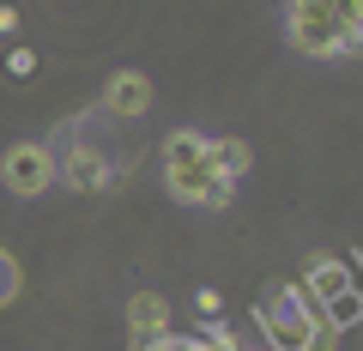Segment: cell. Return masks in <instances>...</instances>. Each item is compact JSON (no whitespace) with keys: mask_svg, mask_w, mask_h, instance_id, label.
<instances>
[{"mask_svg":"<svg viewBox=\"0 0 363 351\" xmlns=\"http://www.w3.org/2000/svg\"><path fill=\"white\" fill-rule=\"evenodd\" d=\"M291 43L315 61H339V55H363V30L345 25L333 0H291Z\"/></svg>","mask_w":363,"mask_h":351,"instance_id":"6da1fadb","label":"cell"},{"mask_svg":"<svg viewBox=\"0 0 363 351\" xmlns=\"http://www.w3.org/2000/svg\"><path fill=\"white\" fill-rule=\"evenodd\" d=\"M218 182V140L206 133H169L164 145V188L182 200V206H206V188Z\"/></svg>","mask_w":363,"mask_h":351,"instance_id":"7a4b0ae2","label":"cell"},{"mask_svg":"<svg viewBox=\"0 0 363 351\" xmlns=\"http://www.w3.org/2000/svg\"><path fill=\"white\" fill-rule=\"evenodd\" d=\"M255 321H260V333H267L272 351H309L321 303L309 297V285H285V291H272V297L255 303Z\"/></svg>","mask_w":363,"mask_h":351,"instance_id":"3957f363","label":"cell"},{"mask_svg":"<svg viewBox=\"0 0 363 351\" xmlns=\"http://www.w3.org/2000/svg\"><path fill=\"white\" fill-rule=\"evenodd\" d=\"M0 182L13 188V194L37 200V194H49V188L61 182V164H55L49 145H6V157H0Z\"/></svg>","mask_w":363,"mask_h":351,"instance_id":"277c9868","label":"cell"},{"mask_svg":"<svg viewBox=\"0 0 363 351\" xmlns=\"http://www.w3.org/2000/svg\"><path fill=\"white\" fill-rule=\"evenodd\" d=\"M303 285H309V297L321 303V309L333 315L339 327L357 315V297H351V279H345V260H333V255H309V267H303Z\"/></svg>","mask_w":363,"mask_h":351,"instance_id":"5b68a950","label":"cell"},{"mask_svg":"<svg viewBox=\"0 0 363 351\" xmlns=\"http://www.w3.org/2000/svg\"><path fill=\"white\" fill-rule=\"evenodd\" d=\"M61 164V182L73 188V194H104L109 182H116V164H109L104 152H91L85 140H67V157H55Z\"/></svg>","mask_w":363,"mask_h":351,"instance_id":"8992f818","label":"cell"},{"mask_svg":"<svg viewBox=\"0 0 363 351\" xmlns=\"http://www.w3.org/2000/svg\"><path fill=\"white\" fill-rule=\"evenodd\" d=\"M145 109H152V79H145V73L121 67V73L104 79V116H116V121H140Z\"/></svg>","mask_w":363,"mask_h":351,"instance_id":"52a82bcc","label":"cell"},{"mask_svg":"<svg viewBox=\"0 0 363 351\" xmlns=\"http://www.w3.org/2000/svg\"><path fill=\"white\" fill-rule=\"evenodd\" d=\"M169 333V297L157 291H133L128 297V339L133 345H152V339Z\"/></svg>","mask_w":363,"mask_h":351,"instance_id":"ba28073f","label":"cell"},{"mask_svg":"<svg viewBox=\"0 0 363 351\" xmlns=\"http://www.w3.org/2000/svg\"><path fill=\"white\" fill-rule=\"evenodd\" d=\"M248 164H255V152H248V140H218V169H224V176H242Z\"/></svg>","mask_w":363,"mask_h":351,"instance_id":"9c48e42d","label":"cell"},{"mask_svg":"<svg viewBox=\"0 0 363 351\" xmlns=\"http://www.w3.org/2000/svg\"><path fill=\"white\" fill-rule=\"evenodd\" d=\"M18 285H25V273H18V260L6 255V248H0V309H6V303L18 297Z\"/></svg>","mask_w":363,"mask_h":351,"instance_id":"30bf717a","label":"cell"},{"mask_svg":"<svg viewBox=\"0 0 363 351\" xmlns=\"http://www.w3.org/2000/svg\"><path fill=\"white\" fill-rule=\"evenodd\" d=\"M333 345H339V321L321 309V321H315V339H309V351H333Z\"/></svg>","mask_w":363,"mask_h":351,"instance_id":"8fae6325","label":"cell"},{"mask_svg":"<svg viewBox=\"0 0 363 351\" xmlns=\"http://www.w3.org/2000/svg\"><path fill=\"white\" fill-rule=\"evenodd\" d=\"M6 73L30 79V73H37V55H30V49H13V55H6Z\"/></svg>","mask_w":363,"mask_h":351,"instance_id":"7c38bea8","label":"cell"},{"mask_svg":"<svg viewBox=\"0 0 363 351\" xmlns=\"http://www.w3.org/2000/svg\"><path fill=\"white\" fill-rule=\"evenodd\" d=\"M194 309H200V315H218V309H224V297H218L212 285H200V291H194Z\"/></svg>","mask_w":363,"mask_h":351,"instance_id":"4fadbf2b","label":"cell"},{"mask_svg":"<svg viewBox=\"0 0 363 351\" xmlns=\"http://www.w3.org/2000/svg\"><path fill=\"white\" fill-rule=\"evenodd\" d=\"M333 6L345 13V25H351V30H363V0H333Z\"/></svg>","mask_w":363,"mask_h":351,"instance_id":"5bb4252c","label":"cell"},{"mask_svg":"<svg viewBox=\"0 0 363 351\" xmlns=\"http://www.w3.org/2000/svg\"><path fill=\"white\" fill-rule=\"evenodd\" d=\"M6 30H18V13H13V6H0V37H6Z\"/></svg>","mask_w":363,"mask_h":351,"instance_id":"9a60e30c","label":"cell"},{"mask_svg":"<svg viewBox=\"0 0 363 351\" xmlns=\"http://www.w3.org/2000/svg\"><path fill=\"white\" fill-rule=\"evenodd\" d=\"M267 351H272V345H267Z\"/></svg>","mask_w":363,"mask_h":351,"instance_id":"2e32d148","label":"cell"}]
</instances>
